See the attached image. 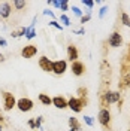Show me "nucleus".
<instances>
[{
	"label": "nucleus",
	"instance_id": "473e14b6",
	"mask_svg": "<svg viewBox=\"0 0 130 131\" xmlns=\"http://www.w3.org/2000/svg\"><path fill=\"white\" fill-rule=\"evenodd\" d=\"M52 6L54 8H60V0H54L52 2Z\"/></svg>",
	"mask_w": 130,
	"mask_h": 131
},
{
	"label": "nucleus",
	"instance_id": "393cba45",
	"mask_svg": "<svg viewBox=\"0 0 130 131\" xmlns=\"http://www.w3.org/2000/svg\"><path fill=\"white\" fill-rule=\"evenodd\" d=\"M82 5L87 6L88 9H91L93 6H94V2H93V0H82Z\"/></svg>",
	"mask_w": 130,
	"mask_h": 131
},
{
	"label": "nucleus",
	"instance_id": "412c9836",
	"mask_svg": "<svg viewBox=\"0 0 130 131\" xmlns=\"http://www.w3.org/2000/svg\"><path fill=\"white\" fill-rule=\"evenodd\" d=\"M60 9L61 10H69V2L67 0H60Z\"/></svg>",
	"mask_w": 130,
	"mask_h": 131
},
{
	"label": "nucleus",
	"instance_id": "2f4dec72",
	"mask_svg": "<svg viewBox=\"0 0 130 131\" xmlns=\"http://www.w3.org/2000/svg\"><path fill=\"white\" fill-rule=\"evenodd\" d=\"M76 34H85V28H84V27H82V28H79V30H76Z\"/></svg>",
	"mask_w": 130,
	"mask_h": 131
},
{
	"label": "nucleus",
	"instance_id": "20e7f679",
	"mask_svg": "<svg viewBox=\"0 0 130 131\" xmlns=\"http://www.w3.org/2000/svg\"><path fill=\"white\" fill-rule=\"evenodd\" d=\"M97 121L102 127H109V124H111V113H109L108 109H100L99 110Z\"/></svg>",
	"mask_w": 130,
	"mask_h": 131
},
{
	"label": "nucleus",
	"instance_id": "f704fd0d",
	"mask_svg": "<svg viewBox=\"0 0 130 131\" xmlns=\"http://www.w3.org/2000/svg\"><path fill=\"white\" fill-rule=\"evenodd\" d=\"M3 130V125H2V124H0V131Z\"/></svg>",
	"mask_w": 130,
	"mask_h": 131
},
{
	"label": "nucleus",
	"instance_id": "cd10ccee",
	"mask_svg": "<svg viewBox=\"0 0 130 131\" xmlns=\"http://www.w3.org/2000/svg\"><path fill=\"white\" fill-rule=\"evenodd\" d=\"M42 121H43V118H42V116H38V118L34 119V124H36V128H42Z\"/></svg>",
	"mask_w": 130,
	"mask_h": 131
},
{
	"label": "nucleus",
	"instance_id": "4468645a",
	"mask_svg": "<svg viewBox=\"0 0 130 131\" xmlns=\"http://www.w3.org/2000/svg\"><path fill=\"white\" fill-rule=\"evenodd\" d=\"M67 122H69V128H70L69 131H79L81 130V124H79V121H78L76 118L70 116V118L67 119Z\"/></svg>",
	"mask_w": 130,
	"mask_h": 131
},
{
	"label": "nucleus",
	"instance_id": "dca6fc26",
	"mask_svg": "<svg viewBox=\"0 0 130 131\" xmlns=\"http://www.w3.org/2000/svg\"><path fill=\"white\" fill-rule=\"evenodd\" d=\"M27 34V27H21V28H18V30H14V31L11 33V36L12 37H21V36H25Z\"/></svg>",
	"mask_w": 130,
	"mask_h": 131
},
{
	"label": "nucleus",
	"instance_id": "f03ea898",
	"mask_svg": "<svg viewBox=\"0 0 130 131\" xmlns=\"http://www.w3.org/2000/svg\"><path fill=\"white\" fill-rule=\"evenodd\" d=\"M15 106H16V100H15V97H14V94L5 91V92H3V109H5L6 112H9V110H12Z\"/></svg>",
	"mask_w": 130,
	"mask_h": 131
},
{
	"label": "nucleus",
	"instance_id": "b1692460",
	"mask_svg": "<svg viewBox=\"0 0 130 131\" xmlns=\"http://www.w3.org/2000/svg\"><path fill=\"white\" fill-rule=\"evenodd\" d=\"M72 10H73V14L78 16V18H81V16L84 15V14H82V10L79 8H76V6H72Z\"/></svg>",
	"mask_w": 130,
	"mask_h": 131
},
{
	"label": "nucleus",
	"instance_id": "6ab92c4d",
	"mask_svg": "<svg viewBox=\"0 0 130 131\" xmlns=\"http://www.w3.org/2000/svg\"><path fill=\"white\" fill-rule=\"evenodd\" d=\"M84 122L87 124L88 127H93V125H94V119H93L91 116H88V115H84Z\"/></svg>",
	"mask_w": 130,
	"mask_h": 131
},
{
	"label": "nucleus",
	"instance_id": "f3484780",
	"mask_svg": "<svg viewBox=\"0 0 130 131\" xmlns=\"http://www.w3.org/2000/svg\"><path fill=\"white\" fill-rule=\"evenodd\" d=\"M25 6H27V2H24V0H15V2H14V8H15L16 10H21V9H24Z\"/></svg>",
	"mask_w": 130,
	"mask_h": 131
},
{
	"label": "nucleus",
	"instance_id": "a878e982",
	"mask_svg": "<svg viewBox=\"0 0 130 131\" xmlns=\"http://www.w3.org/2000/svg\"><path fill=\"white\" fill-rule=\"evenodd\" d=\"M106 12H108V6H102L99 10V18H103L106 15Z\"/></svg>",
	"mask_w": 130,
	"mask_h": 131
},
{
	"label": "nucleus",
	"instance_id": "c85d7f7f",
	"mask_svg": "<svg viewBox=\"0 0 130 131\" xmlns=\"http://www.w3.org/2000/svg\"><path fill=\"white\" fill-rule=\"evenodd\" d=\"M43 15H48V16H51L52 19L55 18V15H54V12H52V10H49V9H45V10H43Z\"/></svg>",
	"mask_w": 130,
	"mask_h": 131
},
{
	"label": "nucleus",
	"instance_id": "6e6552de",
	"mask_svg": "<svg viewBox=\"0 0 130 131\" xmlns=\"http://www.w3.org/2000/svg\"><path fill=\"white\" fill-rule=\"evenodd\" d=\"M39 67H41L43 72L49 73V72H52V61H51L48 57L42 55V57L39 58Z\"/></svg>",
	"mask_w": 130,
	"mask_h": 131
},
{
	"label": "nucleus",
	"instance_id": "423d86ee",
	"mask_svg": "<svg viewBox=\"0 0 130 131\" xmlns=\"http://www.w3.org/2000/svg\"><path fill=\"white\" fill-rule=\"evenodd\" d=\"M108 43H109L111 48H120L123 45V36L118 31L111 33V36H109V39H108Z\"/></svg>",
	"mask_w": 130,
	"mask_h": 131
},
{
	"label": "nucleus",
	"instance_id": "bb28decb",
	"mask_svg": "<svg viewBox=\"0 0 130 131\" xmlns=\"http://www.w3.org/2000/svg\"><path fill=\"white\" fill-rule=\"evenodd\" d=\"M78 94H79V98H85V95H87V88H78Z\"/></svg>",
	"mask_w": 130,
	"mask_h": 131
},
{
	"label": "nucleus",
	"instance_id": "2eb2a0df",
	"mask_svg": "<svg viewBox=\"0 0 130 131\" xmlns=\"http://www.w3.org/2000/svg\"><path fill=\"white\" fill-rule=\"evenodd\" d=\"M39 101H41L43 106H49V104H52V98L49 97L48 94H39Z\"/></svg>",
	"mask_w": 130,
	"mask_h": 131
},
{
	"label": "nucleus",
	"instance_id": "7ed1b4c3",
	"mask_svg": "<svg viewBox=\"0 0 130 131\" xmlns=\"http://www.w3.org/2000/svg\"><path fill=\"white\" fill-rule=\"evenodd\" d=\"M33 106H34V103L27 97H23V98H20V100H16V107H18L20 112H24V113L25 112H30L33 109Z\"/></svg>",
	"mask_w": 130,
	"mask_h": 131
},
{
	"label": "nucleus",
	"instance_id": "7c9ffc66",
	"mask_svg": "<svg viewBox=\"0 0 130 131\" xmlns=\"http://www.w3.org/2000/svg\"><path fill=\"white\" fill-rule=\"evenodd\" d=\"M0 46H8V42L5 39H2V37H0Z\"/></svg>",
	"mask_w": 130,
	"mask_h": 131
},
{
	"label": "nucleus",
	"instance_id": "aec40b11",
	"mask_svg": "<svg viewBox=\"0 0 130 131\" xmlns=\"http://www.w3.org/2000/svg\"><path fill=\"white\" fill-rule=\"evenodd\" d=\"M60 21H61L63 25H66V27H69V25H70V19H69V16H67V15H61V16H60Z\"/></svg>",
	"mask_w": 130,
	"mask_h": 131
},
{
	"label": "nucleus",
	"instance_id": "a211bd4d",
	"mask_svg": "<svg viewBox=\"0 0 130 131\" xmlns=\"http://www.w3.org/2000/svg\"><path fill=\"white\" fill-rule=\"evenodd\" d=\"M121 23L126 27H130V16H129V14H126V12H123L121 14Z\"/></svg>",
	"mask_w": 130,
	"mask_h": 131
},
{
	"label": "nucleus",
	"instance_id": "4be33fe9",
	"mask_svg": "<svg viewBox=\"0 0 130 131\" xmlns=\"http://www.w3.org/2000/svg\"><path fill=\"white\" fill-rule=\"evenodd\" d=\"M90 19H91V15H90V14H87V15H82L81 18H79V23H81V24L84 25L85 23H88Z\"/></svg>",
	"mask_w": 130,
	"mask_h": 131
},
{
	"label": "nucleus",
	"instance_id": "5701e85b",
	"mask_svg": "<svg viewBox=\"0 0 130 131\" xmlns=\"http://www.w3.org/2000/svg\"><path fill=\"white\" fill-rule=\"evenodd\" d=\"M49 25H52V27H54V28H57V30H60V31H61V30H63V25L60 24V23H57V21H55V19H52V21H51V23H49Z\"/></svg>",
	"mask_w": 130,
	"mask_h": 131
},
{
	"label": "nucleus",
	"instance_id": "9b49d317",
	"mask_svg": "<svg viewBox=\"0 0 130 131\" xmlns=\"http://www.w3.org/2000/svg\"><path fill=\"white\" fill-rule=\"evenodd\" d=\"M84 72H85L84 63H81V61H73L72 63V73L75 74V76H82Z\"/></svg>",
	"mask_w": 130,
	"mask_h": 131
},
{
	"label": "nucleus",
	"instance_id": "f8f14e48",
	"mask_svg": "<svg viewBox=\"0 0 130 131\" xmlns=\"http://www.w3.org/2000/svg\"><path fill=\"white\" fill-rule=\"evenodd\" d=\"M52 104L57 107V109H66L67 107V100L61 95H55L52 98Z\"/></svg>",
	"mask_w": 130,
	"mask_h": 131
},
{
	"label": "nucleus",
	"instance_id": "72a5a7b5",
	"mask_svg": "<svg viewBox=\"0 0 130 131\" xmlns=\"http://www.w3.org/2000/svg\"><path fill=\"white\" fill-rule=\"evenodd\" d=\"M5 60H6V58H5V55H3V54H0V63H3Z\"/></svg>",
	"mask_w": 130,
	"mask_h": 131
},
{
	"label": "nucleus",
	"instance_id": "0eeeda50",
	"mask_svg": "<svg viewBox=\"0 0 130 131\" xmlns=\"http://www.w3.org/2000/svg\"><path fill=\"white\" fill-rule=\"evenodd\" d=\"M103 98H105L106 104H112V103H118L121 100V94L118 91H108Z\"/></svg>",
	"mask_w": 130,
	"mask_h": 131
},
{
	"label": "nucleus",
	"instance_id": "9d476101",
	"mask_svg": "<svg viewBox=\"0 0 130 131\" xmlns=\"http://www.w3.org/2000/svg\"><path fill=\"white\" fill-rule=\"evenodd\" d=\"M36 54H38V46L36 45H27L21 51V55L24 58H33Z\"/></svg>",
	"mask_w": 130,
	"mask_h": 131
},
{
	"label": "nucleus",
	"instance_id": "1a4fd4ad",
	"mask_svg": "<svg viewBox=\"0 0 130 131\" xmlns=\"http://www.w3.org/2000/svg\"><path fill=\"white\" fill-rule=\"evenodd\" d=\"M11 14H12V5L9 2L0 3V16L5 18V19H8L9 16H11Z\"/></svg>",
	"mask_w": 130,
	"mask_h": 131
},
{
	"label": "nucleus",
	"instance_id": "c9c22d12",
	"mask_svg": "<svg viewBox=\"0 0 130 131\" xmlns=\"http://www.w3.org/2000/svg\"><path fill=\"white\" fill-rule=\"evenodd\" d=\"M129 131H130V130H129Z\"/></svg>",
	"mask_w": 130,
	"mask_h": 131
},
{
	"label": "nucleus",
	"instance_id": "39448f33",
	"mask_svg": "<svg viewBox=\"0 0 130 131\" xmlns=\"http://www.w3.org/2000/svg\"><path fill=\"white\" fill-rule=\"evenodd\" d=\"M67 70V63L64 60H57V61H52V73L61 76Z\"/></svg>",
	"mask_w": 130,
	"mask_h": 131
},
{
	"label": "nucleus",
	"instance_id": "c756f323",
	"mask_svg": "<svg viewBox=\"0 0 130 131\" xmlns=\"http://www.w3.org/2000/svg\"><path fill=\"white\" fill-rule=\"evenodd\" d=\"M27 125H29V127H30L32 130H36V124H34V119H29Z\"/></svg>",
	"mask_w": 130,
	"mask_h": 131
},
{
	"label": "nucleus",
	"instance_id": "ddd939ff",
	"mask_svg": "<svg viewBox=\"0 0 130 131\" xmlns=\"http://www.w3.org/2000/svg\"><path fill=\"white\" fill-rule=\"evenodd\" d=\"M67 58L70 60V61H78V49L75 45H69L67 46Z\"/></svg>",
	"mask_w": 130,
	"mask_h": 131
},
{
	"label": "nucleus",
	"instance_id": "f257e3e1",
	"mask_svg": "<svg viewBox=\"0 0 130 131\" xmlns=\"http://www.w3.org/2000/svg\"><path fill=\"white\" fill-rule=\"evenodd\" d=\"M85 98H78V97H70L67 100V107L72 109L75 113H79L82 112V109L85 107Z\"/></svg>",
	"mask_w": 130,
	"mask_h": 131
}]
</instances>
